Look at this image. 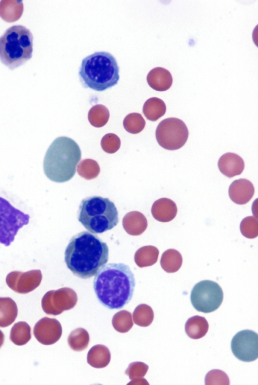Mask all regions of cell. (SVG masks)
Here are the masks:
<instances>
[{"label":"cell","mask_w":258,"mask_h":385,"mask_svg":"<svg viewBox=\"0 0 258 385\" xmlns=\"http://www.w3.org/2000/svg\"><path fill=\"white\" fill-rule=\"evenodd\" d=\"M159 253V250L155 246L148 245L142 247L135 253V263L141 268L151 266L157 262Z\"/></svg>","instance_id":"obj_24"},{"label":"cell","mask_w":258,"mask_h":385,"mask_svg":"<svg viewBox=\"0 0 258 385\" xmlns=\"http://www.w3.org/2000/svg\"><path fill=\"white\" fill-rule=\"evenodd\" d=\"M182 263L181 254L174 249H169L164 251L160 260L162 268L169 273L177 272L180 268Z\"/></svg>","instance_id":"obj_25"},{"label":"cell","mask_w":258,"mask_h":385,"mask_svg":"<svg viewBox=\"0 0 258 385\" xmlns=\"http://www.w3.org/2000/svg\"><path fill=\"white\" fill-rule=\"evenodd\" d=\"M31 328L25 322H19L13 326L10 332V338L15 345L26 344L31 339Z\"/></svg>","instance_id":"obj_26"},{"label":"cell","mask_w":258,"mask_h":385,"mask_svg":"<svg viewBox=\"0 0 258 385\" xmlns=\"http://www.w3.org/2000/svg\"><path fill=\"white\" fill-rule=\"evenodd\" d=\"M147 81L149 85L154 90L158 91H165L168 90L171 86L172 77L167 70L161 67H156L148 73L147 76Z\"/></svg>","instance_id":"obj_17"},{"label":"cell","mask_w":258,"mask_h":385,"mask_svg":"<svg viewBox=\"0 0 258 385\" xmlns=\"http://www.w3.org/2000/svg\"><path fill=\"white\" fill-rule=\"evenodd\" d=\"M111 354L105 346L98 344L93 346L88 351L87 363L92 367L102 368L107 366L110 362Z\"/></svg>","instance_id":"obj_19"},{"label":"cell","mask_w":258,"mask_h":385,"mask_svg":"<svg viewBox=\"0 0 258 385\" xmlns=\"http://www.w3.org/2000/svg\"><path fill=\"white\" fill-rule=\"evenodd\" d=\"M22 1L3 0L0 2V17L7 22L19 20L23 12Z\"/></svg>","instance_id":"obj_20"},{"label":"cell","mask_w":258,"mask_h":385,"mask_svg":"<svg viewBox=\"0 0 258 385\" xmlns=\"http://www.w3.org/2000/svg\"><path fill=\"white\" fill-rule=\"evenodd\" d=\"M133 322L137 325L146 327L150 326L154 319V312L152 308L146 304L138 305L133 313Z\"/></svg>","instance_id":"obj_30"},{"label":"cell","mask_w":258,"mask_h":385,"mask_svg":"<svg viewBox=\"0 0 258 385\" xmlns=\"http://www.w3.org/2000/svg\"><path fill=\"white\" fill-rule=\"evenodd\" d=\"M33 334L41 344L50 345L60 339L62 335V327L56 319L44 317L35 324Z\"/></svg>","instance_id":"obj_13"},{"label":"cell","mask_w":258,"mask_h":385,"mask_svg":"<svg viewBox=\"0 0 258 385\" xmlns=\"http://www.w3.org/2000/svg\"><path fill=\"white\" fill-rule=\"evenodd\" d=\"M112 324L114 329L119 333L128 332L133 326L131 313L125 310L117 312L112 317Z\"/></svg>","instance_id":"obj_31"},{"label":"cell","mask_w":258,"mask_h":385,"mask_svg":"<svg viewBox=\"0 0 258 385\" xmlns=\"http://www.w3.org/2000/svg\"><path fill=\"white\" fill-rule=\"evenodd\" d=\"M90 340L88 332L82 328H79L72 331L68 338L70 347L75 351L85 350L88 345Z\"/></svg>","instance_id":"obj_27"},{"label":"cell","mask_w":258,"mask_h":385,"mask_svg":"<svg viewBox=\"0 0 258 385\" xmlns=\"http://www.w3.org/2000/svg\"><path fill=\"white\" fill-rule=\"evenodd\" d=\"M240 229L242 234L248 238H254L258 235V221L253 216L244 218L241 222Z\"/></svg>","instance_id":"obj_34"},{"label":"cell","mask_w":258,"mask_h":385,"mask_svg":"<svg viewBox=\"0 0 258 385\" xmlns=\"http://www.w3.org/2000/svg\"><path fill=\"white\" fill-rule=\"evenodd\" d=\"M149 368L147 364L142 362H134L130 363L125 371L126 375L132 380L128 384H147L148 381L143 378Z\"/></svg>","instance_id":"obj_28"},{"label":"cell","mask_w":258,"mask_h":385,"mask_svg":"<svg viewBox=\"0 0 258 385\" xmlns=\"http://www.w3.org/2000/svg\"><path fill=\"white\" fill-rule=\"evenodd\" d=\"M30 216L0 197V243L9 246L19 230L29 222Z\"/></svg>","instance_id":"obj_7"},{"label":"cell","mask_w":258,"mask_h":385,"mask_svg":"<svg viewBox=\"0 0 258 385\" xmlns=\"http://www.w3.org/2000/svg\"><path fill=\"white\" fill-rule=\"evenodd\" d=\"M166 110L165 102L157 97H151L144 103L143 112L149 120L155 121L163 116Z\"/></svg>","instance_id":"obj_23"},{"label":"cell","mask_w":258,"mask_h":385,"mask_svg":"<svg viewBox=\"0 0 258 385\" xmlns=\"http://www.w3.org/2000/svg\"><path fill=\"white\" fill-rule=\"evenodd\" d=\"M209 329V324L204 317L195 315L189 318L185 325L187 335L193 339H199L206 335Z\"/></svg>","instance_id":"obj_21"},{"label":"cell","mask_w":258,"mask_h":385,"mask_svg":"<svg viewBox=\"0 0 258 385\" xmlns=\"http://www.w3.org/2000/svg\"><path fill=\"white\" fill-rule=\"evenodd\" d=\"M229 196L235 204L244 205L252 198L254 188L252 183L248 179L240 178L234 180L229 187Z\"/></svg>","instance_id":"obj_14"},{"label":"cell","mask_w":258,"mask_h":385,"mask_svg":"<svg viewBox=\"0 0 258 385\" xmlns=\"http://www.w3.org/2000/svg\"><path fill=\"white\" fill-rule=\"evenodd\" d=\"M81 158L78 144L72 139L60 137L47 149L43 160V170L50 180L64 182L74 176Z\"/></svg>","instance_id":"obj_3"},{"label":"cell","mask_w":258,"mask_h":385,"mask_svg":"<svg viewBox=\"0 0 258 385\" xmlns=\"http://www.w3.org/2000/svg\"><path fill=\"white\" fill-rule=\"evenodd\" d=\"M80 81L87 88L102 91L115 85L119 79V67L114 57L105 51L85 57L79 70Z\"/></svg>","instance_id":"obj_4"},{"label":"cell","mask_w":258,"mask_h":385,"mask_svg":"<svg viewBox=\"0 0 258 385\" xmlns=\"http://www.w3.org/2000/svg\"><path fill=\"white\" fill-rule=\"evenodd\" d=\"M223 299V292L217 283L204 280L196 284L190 294V301L198 311L210 313L217 309Z\"/></svg>","instance_id":"obj_9"},{"label":"cell","mask_w":258,"mask_h":385,"mask_svg":"<svg viewBox=\"0 0 258 385\" xmlns=\"http://www.w3.org/2000/svg\"><path fill=\"white\" fill-rule=\"evenodd\" d=\"M32 51L33 36L24 26H13L0 37V60L10 70L30 59Z\"/></svg>","instance_id":"obj_6"},{"label":"cell","mask_w":258,"mask_h":385,"mask_svg":"<svg viewBox=\"0 0 258 385\" xmlns=\"http://www.w3.org/2000/svg\"><path fill=\"white\" fill-rule=\"evenodd\" d=\"M146 122L143 116L139 113H131L127 115L123 121V125L128 133L136 134L144 129Z\"/></svg>","instance_id":"obj_33"},{"label":"cell","mask_w":258,"mask_h":385,"mask_svg":"<svg viewBox=\"0 0 258 385\" xmlns=\"http://www.w3.org/2000/svg\"><path fill=\"white\" fill-rule=\"evenodd\" d=\"M156 138L159 145L168 150L181 148L186 142L188 130L185 123L176 117L162 120L156 130Z\"/></svg>","instance_id":"obj_8"},{"label":"cell","mask_w":258,"mask_h":385,"mask_svg":"<svg viewBox=\"0 0 258 385\" xmlns=\"http://www.w3.org/2000/svg\"><path fill=\"white\" fill-rule=\"evenodd\" d=\"M218 166L223 174L228 177H232L242 172L244 162L243 159L237 154L228 152L220 157Z\"/></svg>","instance_id":"obj_15"},{"label":"cell","mask_w":258,"mask_h":385,"mask_svg":"<svg viewBox=\"0 0 258 385\" xmlns=\"http://www.w3.org/2000/svg\"><path fill=\"white\" fill-rule=\"evenodd\" d=\"M78 219L90 232L102 233L116 226L118 214L114 204L109 199L92 196L81 201Z\"/></svg>","instance_id":"obj_5"},{"label":"cell","mask_w":258,"mask_h":385,"mask_svg":"<svg viewBox=\"0 0 258 385\" xmlns=\"http://www.w3.org/2000/svg\"><path fill=\"white\" fill-rule=\"evenodd\" d=\"M42 279L40 270H33L26 272L13 271L6 279L7 285L15 292L20 294L28 293L38 287Z\"/></svg>","instance_id":"obj_12"},{"label":"cell","mask_w":258,"mask_h":385,"mask_svg":"<svg viewBox=\"0 0 258 385\" xmlns=\"http://www.w3.org/2000/svg\"><path fill=\"white\" fill-rule=\"evenodd\" d=\"M177 209L175 203L168 198H161L156 201L151 208L153 217L160 222H167L176 215Z\"/></svg>","instance_id":"obj_16"},{"label":"cell","mask_w":258,"mask_h":385,"mask_svg":"<svg viewBox=\"0 0 258 385\" xmlns=\"http://www.w3.org/2000/svg\"><path fill=\"white\" fill-rule=\"evenodd\" d=\"M76 292L68 287L47 292L41 300V306L47 314L56 315L72 309L77 304Z\"/></svg>","instance_id":"obj_10"},{"label":"cell","mask_w":258,"mask_h":385,"mask_svg":"<svg viewBox=\"0 0 258 385\" xmlns=\"http://www.w3.org/2000/svg\"><path fill=\"white\" fill-rule=\"evenodd\" d=\"M107 244L87 231L73 236L64 252V261L73 274L87 279L94 276L108 260Z\"/></svg>","instance_id":"obj_2"},{"label":"cell","mask_w":258,"mask_h":385,"mask_svg":"<svg viewBox=\"0 0 258 385\" xmlns=\"http://www.w3.org/2000/svg\"><path fill=\"white\" fill-rule=\"evenodd\" d=\"M17 314L18 308L15 302L10 297H0V327L11 325Z\"/></svg>","instance_id":"obj_22"},{"label":"cell","mask_w":258,"mask_h":385,"mask_svg":"<svg viewBox=\"0 0 258 385\" xmlns=\"http://www.w3.org/2000/svg\"><path fill=\"white\" fill-rule=\"evenodd\" d=\"M109 111L107 108L102 104L93 106L89 110L88 118L90 124L96 127L104 126L108 121Z\"/></svg>","instance_id":"obj_29"},{"label":"cell","mask_w":258,"mask_h":385,"mask_svg":"<svg viewBox=\"0 0 258 385\" xmlns=\"http://www.w3.org/2000/svg\"><path fill=\"white\" fill-rule=\"evenodd\" d=\"M122 225L126 232L132 235H139L146 229L148 223L145 216L138 211L126 214L123 218Z\"/></svg>","instance_id":"obj_18"},{"label":"cell","mask_w":258,"mask_h":385,"mask_svg":"<svg viewBox=\"0 0 258 385\" xmlns=\"http://www.w3.org/2000/svg\"><path fill=\"white\" fill-rule=\"evenodd\" d=\"M205 384L228 385L229 379L224 371L219 369H214L209 371L205 379Z\"/></svg>","instance_id":"obj_36"},{"label":"cell","mask_w":258,"mask_h":385,"mask_svg":"<svg viewBox=\"0 0 258 385\" xmlns=\"http://www.w3.org/2000/svg\"><path fill=\"white\" fill-rule=\"evenodd\" d=\"M101 146L104 151L107 153L113 154L119 149L120 140L116 135L108 133L102 138Z\"/></svg>","instance_id":"obj_35"},{"label":"cell","mask_w":258,"mask_h":385,"mask_svg":"<svg viewBox=\"0 0 258 385\" xmlns=\"http://www.w3.org/2000/svg\"><path fill=\"white\" fill-rule=\"evenodd\" d=\"M5 336L3 332L0 330V348L3 345L4 342Z\"/></svg>","instance_id":"obj_37"},{"label":"cell","mask_w":258,"mask_h":385,"mask_svg":"<svg viewBox=\"0 0 258 385\" xmlns=\"http://www.w3.org/2000/svg\"><path fill=\"white\" fill-rule=\"evenodd\" d=\"M80 176L85 179H94L100 173V167L97 161L91 159H86L80 162L77 169Z\"/></svg>","instance_id":"obj_32"},{"label":"cell","mask_w":258,"mask_h":385,"mask_svg":"<svg viewBox=\"0 0 258 385\" xmlns=\"http://www.w3.org/2000/svg\"><path fill=\"white\" fill-rule=\"evenodd\" d=\"M136 285L130 267L123 263H109L97 271L93 288L99 302L110 309L122 308L131 301Z\"/></svg>","instance_id":"obj_1"},{"label":"cell","mask_w":258,"mask_h":385,"mask_svg":"<svg viewBox=\"0 0 258 385\" xmlns=\"http://www.w3.org/2000/svg\"><path fill=\"white\" fill-rule=\"evenodd\" d=\"M234 355L243 362H251L258 358V335L256 332L244 330L233 337L231 343Z\"/></svg>","instance_id":"obj_11"}]
</instances>
